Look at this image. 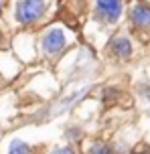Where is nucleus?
Listing matches in <instances>:
<instances>
[{"label":"nucleus","instance_id":"nucleus-1","mask_svg":"<svg viewBox=\"0 0 150 154\" xmlns=\"http://www.w3.org/2000/svg\"><path fill=\"white\" fill-rule=\"evenodd\" d=\"M67 47H69V37H67L65 29L59 24L47 26L37 38V51L47 61H57L67 51Z\"/></svg>","mask_w":150,"mask_h":154},{"label":"nucleus","instance_id":"nucleus-2","mask_svg":"<svg viewBox=\"0 0 150 154\" xmlns=\"http://www.w3.org/2000/svg\"><path fill=\"white\" fill-rule=\"evenodd\" d=\"M47 0H18L14 4V20L23 29H31L45 18Z\"/></svg>","mask_w":150,"mask_h":154},{"label":"nucleus","instance_id":"nucleus-3","mask_svg":"<svg viewBox=\"0 0 150 154\" xmlns=\"http://www.w3.org/2000/svg\"><path fill=\"white\" fill-rule=\"evenodd\" d=\"M124 14V0H95V18L103 24H118Z\"/></svg>","mask_w":150,"mask_h":154},{"label":"nucleus","instance_id":"nucleus-4","mask_svg":"<svg viewBox=\"0 0 150 154\" xmlns=\"http://www.w3.org/2000/svg\"><path fill=\"white\" fill-rule=\"evenodd\" d=\"M128 23L136 32H150V4L136 2L128 10Z\"/></svg>","mask_w":150,"mask_h":154},{"label":"nucleus","instance_id":"nucleus-5","mask_svg":"<svg viewBox=\"0 0 150 154\" xmlns=\"http://www.w3.org/2000/svg\"><path fill=\"white\" fill-rule=\"evenodd\" d=\"M108 53L116 59V61H128L134 55V43L130 41V37L126 35H114L108 41Z\"/></svg>","mask_w":150,"mask_h":154},{"label":"nucleus","instance_id":"nucleus-6","mask_svg":"<svg viewBox=\"0 0 150 154\" xmlns=\"http://www.w3.org/2000/svg\"><path fill=\"white\" fill-rule=\"evenodd\" d=\"M6 154H37V148L23 138H12L8 144Z\"/></svg>","mask_w":150,"mask_h":154},{"label":"nucleus","instance_id":"nucleus-7","mask_svg":"<svg viewBox=\"0 0 150 154\" xmlns=\"http://www.w3.org/2000/svg\"><path fill=\"white\" fill-rule=\"evenodd\" d=\"M83 154H116V150H114V146H112L110 142L97 138V140H91L87 144Z\"/></svg>","mask_w":150,"mask_h":154},{"label":"nucleus","instance_id":"nucleus-8","mask_svg":"<svg viewBox=\"0 0 150 154\" xmlns=\"http://www.w3.org/2000/svg\"><path fill=\"white\" fill-rule=\"evenodd\" d=\"M65 138H67V144H73L75 146V142L83 138V132L79 130V128H67L65 130Z\"/></svg>","mask_w":150,"mask_h":154},{"label":"nucleus","instance_id":"nucleus-9","mask_svg":"<svg viewBox=\"0 0 150 154\" xmlns=\"http://www.w3.org/2000/svg\"><path fill=\"white\" fill-rule=\"evenodd\" d=\"M49 154H77V148L73 144H63V146H57L53 150H49Z\"/></svg>","mask_w":150,"mask_h":154},{"label":"nucleus","instance_id":"nucleus-10","mask_svg":"<svg viewBox=\"0 0 150 154\" xmlns=\"http://www.w3.org/2000/svg\"><path fill=\"white\" fill-rule=\"evenodd\" d=\"M132 154H150V144H140L132 150Z\"/></svg>","mask_w":150,"mask_h":154},{"label":"nucleus","instance_id":"nucleus-11","mask_svg":"<svg viewBox=\"0 0 150 154\" xmlns=\"http://www.w3.org/2000/svg\"><path fill=\"white\" fill-rule=\"evenodd\" d=\"M4 8H6V0H0V16L4 12Z\"/></svg>","mask_w":150,"mask_h":154},{"label":"nucleus","instance_id":"nucleus-12","mask_svg":"<svg viewBox=\"0 0 150 154\" xmlns=\"http://www.w3.org/2000/svg\"><path fill=\"white\" fill-rule=\"evenodd\" d=\"M146 97H148V101H150V89H148V93H146Z\"/></svg>","mask_w":150,"mask_h":154}]
</instances>
